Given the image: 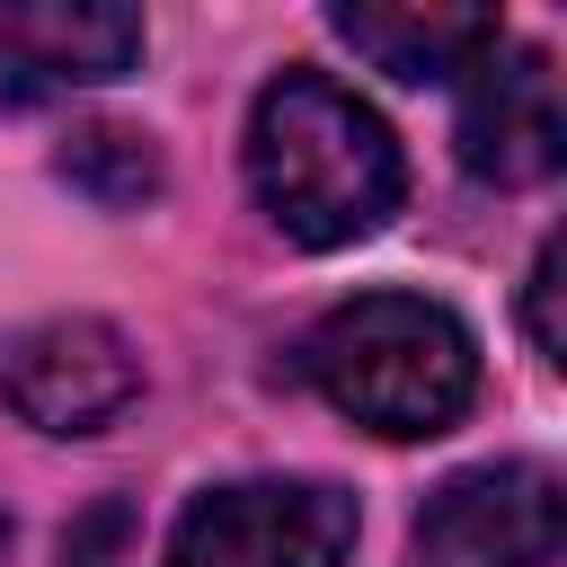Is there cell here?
<instances>
[{"instance_id": "obj_3", "label": "cell", "mask_w": 567, "mask_h": 567, "mask_svg": "<svg viewBox=\"0 0 567 567\" xmlns=\"http://www.w3.org/2000/svg\"><path fill=\"white\" fill-rule=\"evenodd\" d=\"M354 532L363 514L328 478H230L177 514L168 567H337Z\"/></svg>"}, {"instance_id": "obj_10", "label": "cell", "mask_w": 567, "mask_h": 567, "mask_svg": "<svg viewBox=\"0 0 567 567\" xmlns=\"http://www.w3.org/2000/svg\"><path fill=\"white\" fill-rule=\"evenodd\" d=\"M558 292H567V239H549V248L532 257V284H523V319H532V346H540V363H567Z\"/></svg>"}, {"instance_id": "obj_1", "label": "cell", "mask_w": 567, "mask_h": 567, "mask_svg": "<svg viewBox=\"0 0 567 567\" xmlns=\"http://www.w3.org/2000/svg\"><path fill=\"white\" fill-rule=\"evenodd\" d=\"M248 186L292 248H354L399 213L408 159L346 80L292 62L248 106Z\"/></svg>"}, {"instance_id": "obj_4", "label": "cell", "mask_w": 567, "mask_h": 567, "mask_svg": "<svg viewBox=\"0 0 567 567\" xmlns=\"http://www.w3.org/2000/svg\"><path fill=\"white\" fill-rule=\"evenodd\" d=\"M567 540V487L549 461H487L425 496L416 558L425 567H549Z\"/></svg>"}, {"instance_id": "obj_9", "label": "cell", "mask_w": 567, "mask_h": 567, "mask_svg": "<svg viewBox=\"0 0 567 567\" xmlns=\"http://www.w3.org/2000/svg\"><path fill=\"white\" fill-rule=\"evenodd\" d=\"M62 177H71L89 204L133 213V204L159 195V151H151V133H133V124H80V133L62 142Z\"/></svg>"}, {"instance_id": "obj_2", "label": "cell", "mask_w": 567, "mask_h": 567, "mask_svg": "<svg viewBox=\"0 0 567 567\" xmlns=\"http://www.w3.org/2000/svg\"><path fill=\"white\" fill-rule=\"evenodd\" d=\"M301 372L381 443H425L478 399V337L425 292H354L301 337Z\"/></svg>"}, {"instance_id": "obj_8", "label": "cell", "mask_w": 567, "mask_h": 567, "mask_svg": "<svg viewBox=\"0 0 567 567\" xmlns=\"http://www.w3.org/2000/svg\"><path fill=\"white\" fill-rule=\"evenodd\" d=\"M328 27L390 80H461L470 62H487L505 44L496 9H363V0H337Z\"/></svg>"}, {"instance_id": "obj_7", "label": "cell", "mask_w": 567, "mask_h": 567, "mask_svg": "<svg viewBox=\"0 0 567 567\" xmlns=\"http://www.w3.org/2000/svg\"><path fill=\"white\" fill-rule=\"evenodd\" d=\"M133 62H142V18L115 0H9L0 9V80L9 89L124 80Z\"/></svg>"}, {"instance_id": "obj_6", "label": "cell", "mask_w": 567, "mask_h": 567, "mask_svg": "<svg viewBox=\"0 0 567 567\" xmlns=\"http://www.w3.org/2000/svg\"><path fill=\"white\" fill-rule=\"evenodd\" d=\"M461 168L478 186H540L567 159V106H558V71L532 44H496L487 62L461 71Z\"/></svg>"}, {"instance_id": "obj_5", "label": "cell", "mask_w": 567, "mask_h": 567, "mask_svg": "<svg viewBox=\"0 0 567 567\" xmlns=\"http://www.w3.org/2000/svg\"><path fill=\"white\" fill-rule=\"evenodd\" d=\"M0 399L35 434H97V425H115L142 399V363H133L124 328L71 310V319H35L27 337H9Z\"/></svg>"}]
</instances>
